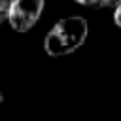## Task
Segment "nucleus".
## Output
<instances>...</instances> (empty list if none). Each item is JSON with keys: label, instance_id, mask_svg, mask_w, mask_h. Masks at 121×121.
<instances>
[{"label": "nucleus", "instance_id": "f257e3e1", "mask_svg": "<svg viewBox=\"0 0 121 121\" xmlns=\"http://www.w3.org/2000/svg\"><path fill=\"white\" fill-rule=\"evenodd\" d=\"M89 34L87 19L81 15H68L59 19L43 38V49L49 57H64L79 49Z\"/></svg>", "mask_w": 121, "mask_h": 121}, {"label": "nucleus", "instance_id": "f03ea898", "mask_svg": "<svg viewBox=\"0 0 121 121\" xmlns=\"http://www.w3.org/2000/svg\"><path fill=\"white\" fill-rule=\"evenodd\" d=\"M47 0H13L8 23L15 32H28L40 19Z\"/></svg>", "mask_w": 121, "mask_h": 121}, {"label": "nucleus", "instance_id": "7ed1b4c3", "mask_svg": "<svg viewBox=\"0 0 121 121\" xmlns=\"http://www.w3.org/2000/svg\"><path fill=\"white\" fill-rule=\"evenodd\" d=\"M11 4H13V0H0V26L9 19Z\"/></svg>", "mask_w": 121, "mask_h": 121}, {"label": "nucleus", "instance_id": "20e7f679", "mask_svg": "<svg viewBox=\"0 0 121 121\" xmlns=\"http://www.w3.org/2000/svg\"><path fill=\"white\" fill-rule=\"evenodd\" d=\"M74 2L85 8H102V0H74Z\"/></svg>", "mask_w": 121, "mask_h": 121}, {"label": "nucleus", "instance_id": "39448f33", "mask_svg": "<svg viewBox=\"0 0 121 121\" xmlns=\"http://www.w3.org/2000/svg\"><path fill=\"white\" fill-rule=\"evenodd\" d=\"M113 23L117 28H121V4L113 8Z\"/></svg>", "mask_w": 121, "mask_h": 121}, {"label": "nucleus", "instance_id": "423d86ee", "mask_svg": "<svg viewBox=\"0 0 121 121\" xmlns=\"http://www.w3.org/2000/svg\"><path fill=\"white\" fill-rule=\"evenodd\" d=\"M119 4H121V0H102V8H115Z\"/></svg>", "mask_w": 121, "mask_h": 121}, {"label": "nucleus", "instance_id": "0eeeda50", "mask_svg": "<svg viewBox=\"0 0 121 121\" xmlns=\"http://www.w3.org/2000/svg\"><path fill=\"white\" fill-rule=\"evenodd\" d=\"M2 102H4V95L0 93V104H2Z\"/></svg>", "mask_w": 121, "mask_h": 121}]
</instances>
